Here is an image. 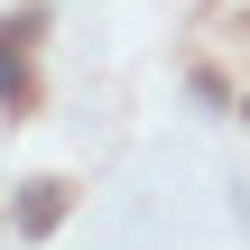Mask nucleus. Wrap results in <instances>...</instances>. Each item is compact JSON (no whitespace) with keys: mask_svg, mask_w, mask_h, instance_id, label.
<instances>
[{"mask_svg":"<svg viewBox=\"0 0 250 250\" xmlns=\"http://www.w3.org/2000/svg\"><path fill=\"white\" fill-rule=\"evenodd\" d=\"M0 93L19 102V56H9V46H0Z\"/></svg>","mask_w":250,"mask_h":250,"instance_id":"f257e3e1","label":"nucleus"}]
</instances>
